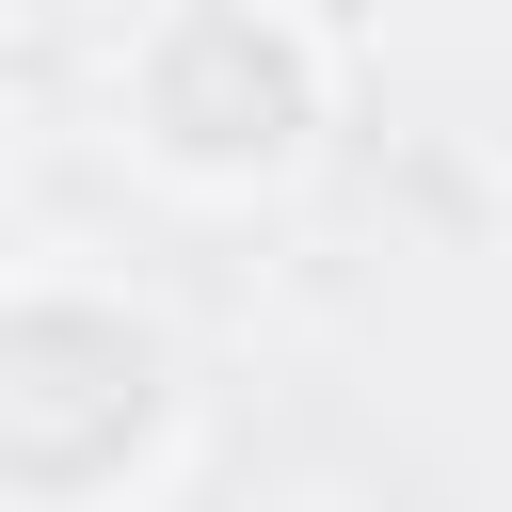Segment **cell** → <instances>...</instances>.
I'll list each match as a JSON object with an SVG mask.
<instances>
[{
  "instance_id": "6da1fadb",
  "label": "cell",
  "mask_w": 512,
  "mask_h": 512,
  "mask_svg": "<svg viewBox=\"0 0 512 512\" xmlns=\"http://www.w3.org/2000/svg\"><path fill=\"white\" fill-rule=\"evenodd\" d=\"M112 96H128V128H144V160L192 176V192H256V176H288L304 128H320V64H304V32L256 16V0H160V32L112 64Z\"/></svg>"
}]
</instances>
